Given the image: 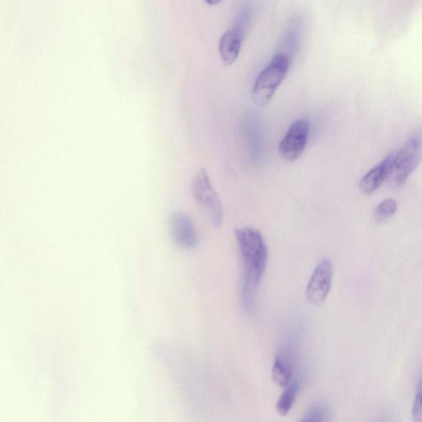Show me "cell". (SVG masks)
<instances>
[{
  "label": "cell",
  "mask_w": 422,
  "mask_h": 422,
  "mask_svg": "<svg viewBox=\"0 0 422 422\" xmlns=\"http://www.w3.org/2000/svg\"><path fill=\"white\" fill-rule=\"evenodd\" d=\"M170 229L173 241L184 250H193L198 245V237L193 222L189 215L177 211L171 215Z\"/></svg>",
  "instance_id": "cell-7"
},
{
  "label": "cell",
  "mask_w": 422,
  "mask_h": 422,
  "mask_svg": "<svg viewBox=\"0 0 422 422\" xmlns=\"http://www.w3.org/2000/svg\"><path fill=\"white\" fill-rule=\"evenodd\" d=\"M395 154H389L383 161L368 172L359 184L360 189L365 194L370 195L379 189L384 181H386L393 165Z\"/></svg>",
  "instance_id": "cell-9"
},
{
  "label": "cell",
  "mask_w": 422,
  "mask_h": 422,
  "mask_svg": "<svg viewBox=\"0 0 422 422\" xmlns=\"http://www.w3.org/2000/svg\"><path fill=\"white\" fill-rule=\"evenodd\" d=\"M412 417L415 421L422 422V377L412 407Z\"/></svg>",
  "instance_id": "cell-16"
},
{
  "label": "cell",
  "mask_w": 422,
  "mask_h": 422,
  "mask_svg": "<svg viewBox=\"0 0 422 422\" xmlns=\"http://www.w3.org/2000/svg\"><path fill=\"white\" fill-rule=\"evenodd\" d=\"M292 62L286 56L275 54L267 67L257 78L252 88V101L259 107H265L273 100L276 89L287 75Z\"/></svg>",
  "instance_id": "cell-3"
},
{
  "label": "cell",
  "mask_w": 422,
  "mask_h": 422,
  "mask_svg": "<svg viewBox=\"0 0 422 422\" xmlns=\"http://www.w3.org/2000/svg\"><path fill=\"white\" fill-rule=\"evenodd\" d=\"M332 261L323 259L314 268L306 287V298L309 302L316 306L325 303L330 293L332 283Z\"/></svg>",
  "instance_id": "cell-6"
},
{
  "label": "cell",
  "mask_w": 422,
  "mask_h": 422,
  "mask_svg": "<svg viewBox=\"0 0 422 422\" xmlns=\"http://www.w3.org/2000/svg\"><path fill=\"white\" fill-rule=\"evenodd\" d=\"M422 158V128L416 129L395 154L386 182L391 189H398L418 167Z\"/></svg>",
  "instance_id": "cell-2"
},
{
  "label": "cell",
  "mask_w": 422,
  "mask_h": 422,
  "mask_svg": "<svg viewBox=\"0 0 422 422\" xmlns=\"http://www.w3.org/2000/svg\"><path fill=\"white\" fill-rule=\"evenodd\" d=\"M309 134L308 121H295L281 140L278 150L280 156L285 161L293 162L301 157L306 149Z\"/></svg>",
  "instance_id": "cell-5"
},
{
  "label": "cell",
  "mask_w": 422,
  "mask_h": 422,
  "mask_svg": "<svg viewBox=\"0 0 422 422\" xmlns=\"http://www.w3.org/2000/svg\"><path fill=\"white\" fill-rule=\"evenodd\" d=\"M243 39L232 29L225 32L220 39L219 50L220 57L226 67H231L236 63L240 53Z\"/></svg>",
  "instance_id": "cell-10"
},
{
  "label": "cell",
  "mask_w": 422,
  "mask_h": 422,
  "mask_svg": "<svg viewBox=\"0 0 422 422\" xmlns=\"http://www.w3.org/2000/svg\"><path fill=\"white\" fill-rule=\"evenodd\" d=\"M191 192L196 201L209 215L213 226H222L224 218L222 203L211 184L207 172L204 168H200L192 179Z\"/></svg>",
  "instance_id": "cell-4"
},
{
  "label": "cell",
  "mask_w": 422,
  "mask_h": 422,
  "mask_svg": "<svg viewBox=\"0 0 422 422\" xmlns=\"http://www.w3.org/2000/svg\"><path fill=\"white\" fill-rule=\"evenodd\" d=\"M300 389V384L298 381L292 382L286 387L285 390L279 398L278 403H276V410L279 412L280 415L285 416L287 415L292 407Z\"/></svg>",
  "instance_id": "cell-12"
},
{
  "label": "cell",
  "mask_w": 422,
  "mask_h": 422,
  "mask_svg": "<svg viewBox=\"0 0 422 422\" xmlns=\"http://www.w3.org/2000/svg\"><path fill=\"white\" fill-rule=\"evenodd\" d=\"M252 18V6L250 3H246L239 11L232 28V30L241 36L243 40H245L248 28L250 27Z\"/></svg>",
  "instance_id": "cell-13"
},
{
  "label": "cell",
  "mask_w": 422,
  "mask_h": 422,
  "mask_svg": "<svg viewBox=\"0 0 422 422\" xmlns=\"http://www.w3.org/2000/svg\"><path fill=\"white\" fill-rule=\"evenodd\" d=\"M330 412L328 407L322 402L314 403L304 415L302 421L322 422L329 420Z\"/></svg>",
  "instance_id": "cell-15"
},
{
  "label": "cell",
  "mask_w": 422,
  "mask_h": 422,
  "mask_svg": "<svg viewBox=\"0 0 422 422\" xmlns=\"http://www.w3.org/2000/svg\"><path fill=\"white\" fill-rule=\"evenodd\" d=\"M205 3H207L209 6H217L222 1V0H205Z\"/></svg>",
  "instance_id": "cell-17"
},
{
  "label": "cell",
  "mask_w": 422,
  "mask_h": 422,
  "mask_svg": "<svg viewBox=\"0 0 422 422\" xmlns=\"http://www.w3.org/2000/svg\"><path fill=\"white\" fill-rule=\"evenodd\" d=\"M293 361L286 353L276 356L273 367V379L280 387H287L293 376Z\"/></svg>",
  "instance_id": "cell-11"
},
{
  "label": "cell",
  "mask_w": 422,
  "mask_h": 422,
  "mask_svg": "<svg viewBox=\"0 0 422 422\" xmlns=\"http://www.w3.org/2000/svg\"><path fill=\"white\" fill-rule=\"evenodd\" d=\"M304 23V18L299 14L290 18L280 37L275 54L285 55L293 62L301 45Z\"/></svg>",
  "instance_id": "cell-8"
},
{
  "label": "cell",
  "mask_w": 422,
  "mask_h": 422,
  "mask_svg": "<svg viewBox=\"0 0 422 422\" xmlns=\"http://www.w3.org/2000/svg\"><path fill=\"white\" fill-rule=\"evenodd\" d=\"M397 203L395 199L388 198L382 201L374 211L375 222L383 224L395 215Z\"/></svg>",
  "instance_id": "cell-14"
},
{
  "label": "cell",
  "mask_w": 422,
  "mask_h": 422,
  "mask_svg": "<svg viewBox=\"0 0 422 422\" xmlns=\"http://www.w3.org/2000/svg\"><path fill=\"white\" fill-rule=\"evenodd\" d=\"M234 236L243 265L242 300L243 306L251 309L256 289L266 268L268 250L261 233L254 228L237 229Z\"/></svg>",
  "instance_id": "cell-1"
}]
</instances>
